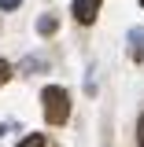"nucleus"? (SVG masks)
I'll list each match as a JSON object with an SVG mask.
<instances>
[{
  "label": "nucleus",
  "mask_w": 144,
  "mask_h": 147,
  "mask_svg": "<svg viewBox=\"0 0 144 147\" xmlns=\"http://www.w3.org/2000/svg\"><path fill=\"white\" fill-rule=\"evenodd\" d=\"M8 77H11V63L0 59V85H8Z\"/></svg>",
  "instance_id": "obj_6"
},
{
  "label": "nucleus",
  "mask_w": 144,
  "mask_h": 147,
  "mask_svg": "<svg viewBox=\"0 0 144 147\" xmlns=\"http://www.w3.org/2000/svg\"><path fill=\"white\" fill-rule=\"evenodd\" d=\"M141 7H144V0H141Z\"/></svg>",
  "instance_id": "obj_9"
},
{
  "label": "nucleus",
  "mask_w": 144,
  "mask_h": 147,
  "mask_svg": "<svg viewBox=\"0 0 144 147\" xmlns=\"http://www.w3.org/2000/svg\"><path fill=\"white\" fill-rule=\"evenodd\" d=\"M70 15H74V22L89 26V22H96V15H100V0H74Z\"/></svg>",
  "instance_id": "obj_2"
},
{
  "label": "nucleus",
  "mask_w": 144,
  "mask_h": 147,
  "mask_svg": "<svg viewBox=\"0 0 144 147\" xmlns=\"http://www.w3.org/2000/svg\"><path fill=\"white\" fill-rule=\"evenodd\" d=\"M52 30H55V18H52V15L37 18V33H52Z\"/></svg>",
  "instance_id": "obj_4"
},
{
  "label": "nucleus",
  "mask_w": 144,
  "mask_h": 147,
  "mask_svg": "<svg viewBox=\"0 0 144 147\" xmlns=\"http://www.w3.org/2000/svg\"><path fill=\"white\" fill-rule=\"evenodd\" d=\"M18 4H22V0H0V11H15Z\"/></svg>",
  "instance_id": "obj_7"
},
{
  "label": "nucleus",
  "mask_w": 144,
  "mask_h": 147,
  "mask_svg": "<svg viewBox=\"0 0 144 147\" xmlns=\"http://www.w3.org/2000/svg\"><path fill=\"white\" fill-rule=\"evenodd\" d=\"M133 55H137V59H144V30H137V33H133Z\"/></svg>",
  "instance_id": "obj_3"
},
{
  "label": "nucleus",
  "mask_w": 144,
  "mask_h": 147,
  "mask_svg": "<svg viewBox=\"0 0 144 147\" xmlns=\"http://www.w3.org/2000/svg\"><path fill=\"white\" fill-rule=\"evenodd\" d=\"M137 144L144 147V114H141V129H137Z\"/></svg>",
  "instance_id": "obj_8"
},
{
  "label": "nucleus",
  "mask_w": 144,
  "mask_h": 147,
  "mask_svg": "<svg viewBox=\"0 0 144 147\" xmlns=\"http://www.w3.org/2000/svg\"><path fill=\"white\" fill-rule=\"evenodd\" d=\"M18 147H44V136H41V132H33V136H26Z\"/></svg>",
  "instance_id": "obj_5"
},
{
  "label": "nucleus",
  "mask_w": 144,
  "mask_h": 147,
  "mask_svg": "<svg viewBox=\"0 0 144 147\" xmlns=\"http://www.w3.org/2000/svg\"><path fill=\"white\" fill-rule=\"evenodd\" d=\"M41 99H44V118H48V125H63V121L70 118V96H67V88L52 85V88L41 92Z\"/></svg>",
  "instance_id": "obj_1"
}]
</instances>
